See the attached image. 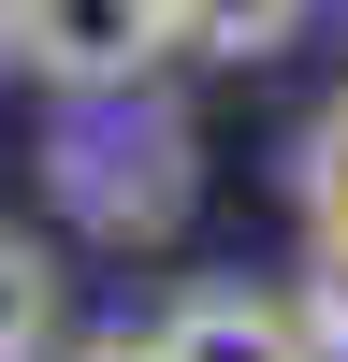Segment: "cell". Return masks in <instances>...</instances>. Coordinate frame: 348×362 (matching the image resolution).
Masks as SVG:
<instances>
[{
  "label": "cell",
  "mask_w": 348,
  "mask_h": 362,
  "mask_svg": "<svg viewBox=\"0 0 348 362\" xmlns=\"http://www.w3.org/2000/svg\"><path fill=\"white\" fill-rule=\"evenodd\" d=\"M290 203H305L319 247H348V102L305 116V145H290Z\"/></svg>",
  "instance_id": "cell-6"
},
{
  "label": "cell",
  "mask_w": 348,
  "mask_h": 362,
  "mask_svg": "<svg viewBox=\"0 0 348 362\" xmlns=\"http://www.w3.org/2000/svg\"><path fill=\"white\" fill-rule=\"evenodd\" d=\"M58 203H73V232H102V247H160L174 218H189L203 189V145L174 102H145V87H102V102H73V131H58Z\"/></svg>",
  "instance_id": "cell-1"
},
{
  "label": "cell",
  "mask_w": 348,
  "mask_h": 362,
  "mask_svg": "<svg viewBox=\"0 0 348 362\" xmlns=\"http://www.w3.org/2000/svg\"><path fill=\"white\" fill-rule=\"evenodd\" d=\"M290 334H305V362H348V247L305 261V290H290Z\"/></svg>",
  "instance_id": "cell-7"
},
{
  "label": "cell",
  "mask_w": 348,
  "mask_h": 362,
  "mask_svg": "<svg viewBox=\"0 0 348 362\" xmlns=\"http://www.w3.org/2000/svg\"><path fill=\"white\" fill-rule=\"evenodd\" d=\"M305 15L319 0H174V58H232V73H247V58H276Z\"/></svg>",
  "instance_id": "cell-4"
},
{
  "label": "cell",
  "mask_w": 348,
  "mask_h": 362,
  "mask_svg": "<svg viewBox=\"0 0 348 362\" xmlns=\"http://www.w3.org/2000/svg\"><path fill=\"white\" fill-rule=\"evenodd\" d=\"M58 362H145V348H131V334H116V348H58Z\"/></svg>",
  "instance_id": "cell-8"
},
{
  "label": "cell",
  "mask_w": 348,
  "mask_h": 362,
  "mask_svg": "<svg viewBox=\"0 0 348 362\" xmlns=\"http://www.w3.org/2000/svg\"><path fill=\"white\" fill-rule=\"evenodd\" d=\"M58 348V261L0 218V362H44Z\"/></svg>",
  "instance_id": "cell-5"
},
{
  "label": "cell",
  "mask_w": 348,
  "mask_h": 362,
  "mask_svg": "<svg viewBox=\"0 0 348 362\" xmlns=\"http://www.w3.org/2000/svg\"><path fill=\"white\" fill-rule=\"evenodd\" d=\"M145 362H305V334L261 290H174L160 334H145Z\"/></svg>",
  "instance_id": "cell-3"
},
{
  "label": "cell",
  "mask_w": 348,
  "mask_h": 362,
  "mask_svg": "<svg viewBox=\"0 0 348 362\" xmlns=\"http://www.w3.org/2000/svg\"><path fill=\"white\" fill-rule=\"evenodd\" d=\"M0 44L58 102H102V87H145L174 58V0H0Z\"/></svg>",
  "instance_id": "cell-2"
}]
</instances>
